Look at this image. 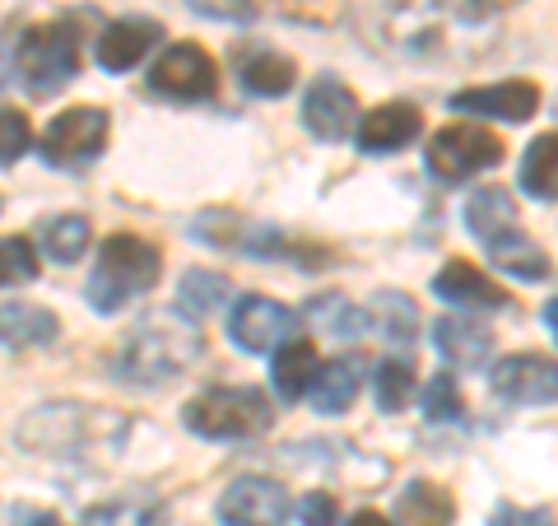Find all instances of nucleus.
<instances>
[{"instance_id":"f257e3e1","label":"nucleus","mask_w":558,"mask_h":526,"mask_svg":"<svg viewBox=\"0 0 558 526\" xmlns=\"http://www.w3.org/2000/svg\"><path fill=\"white\" fill-rule=\"evenodd\" d=\"M126 433H131V419L108 410V406L57 401V406H38V410H33L14 438H20V447L33 452V457L108 466V462H117Z\"/></svg>"},{"instance_id":"f03ea898","label":"nucleus","mask_w":558,"mask_h":526,"mask_svg":"<svg viewBox=\"0 0 558 526\" xmlns=\"http://www.w3.org/2000/svg\"><path fill=\"white\" fill-rule=\"evenodd\" d=\"M205 355V336L191 322V312H154L145 318L117 349V378L135 387H163L182 378L191 363Z\"/></svg>"},{"instance_id":"7ed1b4c3","label":"nucleus","mask_w":558,"mask_h":526,"mask_svg":"<svg viewBox=\"0 0 558 526\" xmlns=\"http://www.w3.org/2000/svg\"><path fill=\"white\" fill-rule=\"evenodd\" d=\"M465 229L480 238V248L488 252V261H494L498 271L526 279V285L549 275V256L539 252V242L526 238V229H521L512 191H502V187H475L470 191Z\"/></svg>"},{"instance_id":"20e7f679","label":"nucleus","mask_w":558,"mask_h":526,"mask_svg":"<svg viewBox=\"0 0 558 526\" xmlns=\"http://www.w3.org/2000/svg\"><path fill=\"white\" fill-rule=\"evenodd\" d=\"M159 285V252L149 248L145 238L135 234H112L108 242L98 248V261H94V275H89V308L112 318L131 303L135 294H145Z\"/></svg>"},{"instance_id":"39448f33","label":"nucleus","mask_w":558,"mask_h":526,"mask_svg":"<svg viewBox=\"0 0 558 526\" xmlns=\"http://www.w3.org/2000/svg\"><path fill=\"white\" fill-rule=\"evenodd\" d=\"M270 401L266 392L256 387H209L201 396L186 401L182 410V425L196 433V438H209V443H242V438H256L270 429Z\"/></svg>"},{"instance_id":"423d86ee","label":"nucleus","mask_w":558,"mask_h":526,"mask_svg":"<svg viewBox=\"0 0 558 526\" xmlns=\"http://www.w3.org/2000/svg\"><path fill=\"white\" fill-rule=\"evenodd\" d=\"M80 28L75 20H47L24 28L20 47H14V65H20V80L28 84V94H57L70 80L80 75Z\"/></svg>"},{"instance_id":"0eeeda50","label":"nucleus","mask_w":558,"mask_h":526,"mask_svg":"<svg viewBox=\"0 0 558 526\" xmlns=\"http://www.w3.org/2000/svg\"><path fill=\"white\" fill-rule=\"evenodd\" d=\"M424 159L438 182H465L475 172L502 164V140L494 131L475 127V121H451V127H442L428 140Z\"/></svg>"},{"instance_id":"6e6552de","label":"nucleus","mask_w":558,"mask_h":526,"mask_svg":"<svg viewBox=\"0 0 558 526\" xmlns=\"http://www.w3.org/2000/svg\"><path fill=\"white\" fill-rule=\"evenodd\" d=\"M108 145V112L102 108H65L43 131V159L51 168H84Z\"/></svg>"},{"instance_id":"1a4fd4ad","label":"nucleus","mask_w":558,"mask_h":526,"mask_svg":"<svg viewBox=\"0 0 558 526\" xmlns=\"http://www.w3.org/2000/svg\"><path fill=\"white\" fill-rule=\"evenodd\" d=\"M149 89L172 103H205L215 98L219 75H215V57L196 43H172L159 61L149 65Z\"/></svg>"},{"instance_id":"9d476101","label":"nucleus","mask_w":558,"mask_h":526,"mask_svg":"<svg viewBox=\"0 0 558 526\" xmlns=\"http://www.w3.org/2000/svg\"><path fill=\"white\" fill-rule=\"evenodd\" d=\"M293 326H299V318L266 294H242L229 312V336L247 355H275L284 340H293Z\"/></svg>"},{"instance_id":"9b49d317","label":"nucleus","mask_w":558,"mask_h":526,"mask_svg":"<svg viewBox=\"0 0 558 526\" xmlns=\"http://www.w3.org/2000/svg\"><path fill=\"white\" fill-rule=\"evenodd\" d=\"M215 517L223 526H284L289 517V494L279 480L266 476H242L219 494Z\"/></svg>"},{"instance_id":"f8f14e48","label":"nucleus","mask_w":558,"mask_h":526,"mask_svg":"<svg viewBox=\"0 0 558 526\" xmlns=\"http://www.w3.org/2000/svg\"><path fill=\"white\" fill-rule=\"evenodd\" d=\"M488 387L512 406H549L558 401V363L545 355H508L488 373Z\"/></svg>"},{"instance_id":"ddd939ff","label":"nucleus","mask_w":558,"mask_h":526,"mask_svg":"<svg viewBox=\"0 0 558 526\" xmlns=\"http://www.w3.org/2000/svg\"><path fill=\"white\" fill-rule=\"evenodd\" d=\"M451 108L494 117V121H531L539 112V84L502 80V84H484V89H461V94H451Z\"/></svg>"},{"instance_id":"4468645a","label":"nucleus","mask_w":558,"mask_h":526,"mask_svg":"<svg viewBox=\"0 0 558 526\" xmlns=\"http://www.w3.org/2000/svg\"><path fill=\"white\" fill-rule=\"evenodd\" d=\"M354 112H359V103L336 75H317V84L303 98V127L317 140H344L354 131Z\"/></svg>"},{"instance_id":"2eb2a0df","label":"nucleus","mask_w":558,"mask_h":526,"mask_svg":"<svg viewBox=\"0 0 558 526\" xmlns=\"http://www.w3.org/2000/svg\"><path fill=\"white\" fill-rule=\"evenodd\" d=\"M163 38V28L154 20H117L102 28V38L94 47V61L108 70V75H126L131 65H140L149 57V47Z\"/></svg>"},{"instance_id":"dca6fc26","label":"nucleus","mask_w":558,"mask_h":526,"mask_svg":"<svg viewBox=\"0 0 558 526\" xmlns=\"http://www.w3.org/2000/svg\"><path fill=\"white\" fill-rule=\"evenodd\" d=\"M424 131V117H418L410 103H381L368 117L359 121V150L363 154H396L405 150L410 140H418Z\"/></svg>"},{"instance_id":"f3484780","label":"nucleus","mask_w":558,"mask_h":526,"mask_svg":"<svg viewBox=\"0 0 558 526\" xmlns=\"http://www.w3.org/2000/svg\"><path fill=\"white\" fill-rule=\"evenodd\" d=\"M433 294L442 303H457V308H508V294H502L494 279H488L480 266L470 261H447V266L433 275Z\"/></svg>"},{"instance_id":"a211bd4d","label":"nucleus","mask_w":558,"mask_h":526,"mask_svg":"<svg viewBox=\"0 0 558 526\" xmlns=\"http://www.w3.org/2000/svg\"><path fill=\"white\" fill-rule=\"evenodd\" d=\"M322 373V359H317V345L303 340V336H293L275 349V368H270V382H275V392L279 401H299L312 392V382H317Z\"/></svg>"},{"instance_id":"6ab92c4d","label":"nucleus","mask_w":558,"mask_h":526,"mask_svg":"<svg viewBox=\"0 0 558 526\" xmlns=\"http://www.w3.org/2000/svg\"><path fill=\"white\" fill-rule=\"evenodd\" d=\"M57 312L38 303H0V345L5 349H38L57 340Z\"/></svg>"},{"instance_id":"aec40b11","label":"nucleus","mask_w":558,"mask_h":526,"mask_svg":"<svg viewBox=\"0 0 558 526\" xmlns=\"http://www.w3.org/2000/svg\"><path fill=\"white\" fill-rule=\"evenodd\" d=\"M433 345H438V355L447 363L480 368L488 359V349H494V336H488V326L470 318H442V322H433Z\"/></svg>"},{"instance_id":"412c9836","label":"nucleus","mask_w":558,"mask_h":526,"mask_svg":"<svg viewBox=\"0 0 558 526\" xmlns=\"http://www.w3.org/2000/svg\"><path fill=\"white\" fill-rule=\"evenodd\" d=\"M396 522L400 526H451L457 522V503L442 485L433 480H410L396 499Z\"/></svg>"},{"instance_id":"4be33fe9","label":"nucleus","mask_w":558,"mask_h":526,"mask_svg":"<svg viewBox=\"0 0 558 526\" xmlns=\"http://www.w3.org/2000/svg\"><path fill=\"white\" fill-rule=\"evenodd\" d=\"M163 522H168V503L159 494H149V489L117 494L84 513V526H163Z\"/></svg>"},{"instance_id":"5701e85b","label":"nucleus","mask_w":558,"mask_h":526,"mask_svg":"<svg viewBox=\"0 0 558 526\" xmlns=\"http://www.w3.org/2000/svg\"><path fill=\"white\" fill-rule=\"evenodd\" d=\"M363 387V373L354 359H330L322 363L317 382H312V406H317L322 415H344L349 406H354V396Z\"/></svg>"},{"instance_id":"b1692460","label":"nucleus","mask_w":558,"mask_h":526,"mask_svg":"<svg viewBox=\"0 0 558 526\" xmlns=\"http://www.w3.org/2000/svg\"><path fill=\"white\" fill-rule=\"evenodd\" d=\"M238 80H242V89L256 98H284L293 89V80H299V70H293L289 57H279V51H252V57L242 61Z\"/></svg>"},{"instance_id":"393cba45","label":"nucleus","mask_w":558,"mask_h":526,"mask_svg":"<svg viewBox=\"0 0 558 526\" xmlns=\"http://www.w3.org/2000/svg\"><path fill=\"white\" fill-rule=\"evenodd\" d=\"M252 14H275L289 24H307V28H336L349 14V0H242Z\"/></svg>"},{"instance_id":"a878e982","label":"nucleus","mask_w":558,"mask_h":526,"mask_svg":"<svg viewBox=\"0 0 558 526\" xmlns=\"http://www.w3.org/2000/svg\"><path fill=\"white\" fill-rule=\"evenodd\" d=\"M521 187L535 201H558V131L531 140L526 159H521Z\"/></svg>"},{"instance_id":"bb28decb","label":"nucleus","mask_w":558,"mask_h":526,"mask_svg":"<svg viewBox=\"0 0 558 526\" xmlns=\"http://www.w3.org/2000/svg\"><path fill=\"white\" fill-rule=\"evenodd\" d=\"M38 242H43L47 261H57V266H75V261L89 252V219H84V215H57V219H47Z\"/></svg>"},{"instance_id":"cd10ccee","label":"nucleus","mask_w":558,"mask_h":526,"mask_svg":"<svg viewBox=\"0 0 558 526\" xmlns=\"http://www.w3.org/2000/svg\"><path fill=\"white\" fill-rule=\"evenodd\" d=\"M223 298H233V285L219 271H186L182 285H178V303H182V312H191V318H209Z\"/></svg>"},{"instance_id":"c85d7f7f","label":"nucleus","mask_w":558,"mask_h":526,"mask_svg":"<svg viewBox=\"0 0 558 526\" xmlns=\"http://www.w3.org/2000/svg\"><path fill=\"white\" fill-rule=\"evenodd\" d=\"M307 318L317 322V326H326L330 336H340V340H354V336H363V331L373 326V318L368 312H359L349 298H340V294H326V298H312V308H307Z\"/></svg>"},{"instance_id":"c756f323","label":"nucleus","mask_w":558,"mask_h":526,"mask_svg":"<svg viewBox=\"0 0 558 526\" xmlns=\"http://www.w3.org/2000/svg\"><path fill=\"white\" fill-rule=\"evenodd\" d=\"M368 318H373V326L381 331L387 340H414V326H418V312H414V303L405 294H377V303L368 308Z\"/></svg>"},{"instance_id":"7c9ffc66","label":"nucleus","mask_w":558,"mask_h":526,"mask_svg":"<svg viewBox=\"0 0 558 526\" xmlns=\"http://www.w3.org/2000/svg\"><path fill=\"white\" fill-rule=\"evenodd\" d=\"M377 406L396 415V410H405L410 406V396H414V368L405 359H381L377 363Z\"/></svg>"},{"instance_id":"2f4dec72","label":"nucleus","mask_w":558,"mask_h":526,"mask_svg":"<svg viewBox=\"0 0 558 526\" xmlns=\"http://www.w3.org/2000/svg\"><path fill=\"white\" fill-rule=\"evenodd\" d=\"M38 279V256H33L28 238H0V289L28 285Z\"/></svg>"},{"instance_id":"473e14b6","label":"nucleus","mask_w":558,"mask_h":526,"mask_svg":"<svg viewBox=\"0 0 558 526\" xmlns=\"http://www.w3.org/2000/svg\"><path fill=\"white\" fill-rule=\"evenodd\" d=\"M461 392H457V378L451 373H438L424 387V419H433V425H451V419H461Z\"/></svg>"},{"instance_id":"72a5a7b5","label":"nucleus","mask_w":558,"mask_h":526,"mask_svg":"<svg viewBox=\"0 0 558 526\" xmlns=\"http://www.w3.org/2000/svg\"><path fill=\"white\" fill-rule=\"evenodd\" d=\"M33 145V127L20 108H0V168L20 164Z\"/></svg>"},{"instance_id":"f704fd0d","label":"nucleus","mask_w":558,"mask_h":526,"mask_svg":"<svg viewBox=\"0 0 558 526\" xmlns=\"http://www.w3.org/2000/svg\"><path fill=\"white\" fill-rule=\"evenodd\" d=\"M299 522L303 526H336L340 522V503L322 494V489H312V494L299 499Z\"/></svg>"},{"instance_id":"c9c22d12","label":"nucleus","mask_w":558,"mask_h":526,"mask_svg":"<svg viewBox=\"0 0 558 526\" xmlns=\"http://www.w3.org/2000/svg\"><path fill=\"white\" fill-rule=\"evenodd\" d=\"M488 526H545V513H531V507H517V503H502L494 522Z\"/></svg>"},{"instance_id":"e433bc0d","label":"nucleus","mask_w":558,"mask_h":526,"mask_svg":"<svg viewBox=\"0 0 558 526\" xmlns=\"http://www.w3.org/2000/svg\"><path fill=\"white\" fill-rule=\"evenodd\" d=\"M14 526H65V522L57 513H47V507L24 503V507H14Z\"/></svg>"},{"instance_id":"4c0bfd02","label":"nucleus","mask_w":558,"mask_h":526,"mask_svg":"<svg viewBox=\"0 0 558 526\" xmlns=\"http://www.w3.org/2000/svg\"><path fill=\"white\" fill-rule=\"evenodd\" d=\"M447 5H457L461 14H470V20H480L484 10H498V5H512V0H447Z\"/></svg>"},{"instance_id":"58836bf2","label":"nucleus","mask_w":558,"mask_h":526,"mask_svg":"<svg viewBox=\"0 0 558 526\" xmlns=\"http://www.w3.org/2000/svg\"><path fill=\"white\" fill-rule=\"evenodd\" d=\"M349 526H396V522H387L381 513H373V507H363V513L349 517Z\"/></svg>"},{"instance_id":"ea45409f","label":"nucleus","mask_w":558,"mask_h":526,"mask_svg":"<svg viewBox=\"0 0 558 526\" xmlns=\"http://www.w3.org/2000/svg\"><path fill=\"white\" fill-rule=\"evenodd\" d=\"M545 326L554 331V340H558V298H554V303L545 308Z\"/></svg>"}]
</instances>
